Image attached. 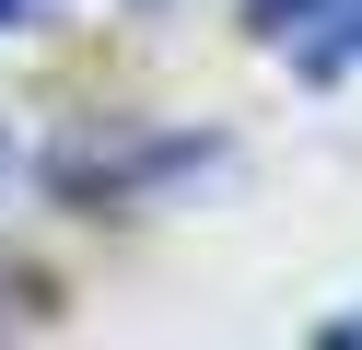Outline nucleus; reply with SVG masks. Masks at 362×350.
I'll return each instance as SVG.
<instances>
[{
    "instance_id": "obj_1",
    "label": "nucleus",
    "mask_w": 362,
    "mask_h": 350,
    "mask_svg": "<svg viewBox=\"0 0 362 350\" xmlns=\"http://www.w3.org/2000/svg\"><path fill=\"white\" fill-rule=\"evenodd\" d=\"M257 35L304 82H339V70H362V0H257Z\"/></svg>"
},
{
    "instance_id": "obj_2",
    "label": "nucleus",
    "mask_w": 362,
    "mask_h": 350,
    "mask_svg": "<svg viewBox=\"0 0 362 350\" xmlns=\"http://www.w3.org/2000/svg\"><path fill=\"white\" fill-rule=\"evenodd\" d=\"M24 12H35V0H0V23H24Z\"/></svg>"
}]
</instances>
